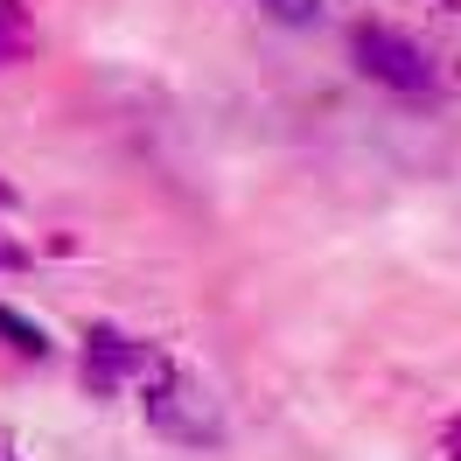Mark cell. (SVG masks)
<instances>
[{
  "mask_svg": "<svg viewBox=\"0 0 461 461\" xmlns=\"http://www.w3.org/2000/svg\"><path fill=\"white\" fill-rule=\"evenodd\" d=\"M140 412H147V427L161 433V440H175V447H217L224 440V412L210 399V384L189 377L175 357L140 384Z\"/></svg>",
  "mask_w": 461,
  "mask_h": 461,
  "instance_id": "cell-1",
  "label": "cell"
},
{
  "mask_svg": "<svg viewBox=\"0 0 461 461\" xmlns=\"http://www.w3.org/2000/svg\"><path fill=\"white\" fill-rule=\"evenodd\" d=\"M168 364V349L119 329V321H91L85 329V357H77V377H85L91 399H119V392H140L147 377Z\"/></svg>",
  "mask_w": 461,
  "mask_h": 461,
  "instance_id": "cell-2",
  "label": "cell"
},
{
  "mask_svg": "<svg viewBox=\"0 0 461 461\" xmlns=\"http://www.w3.org/2000/svg\"><path fill=\"white\" fill-rule=\"evenodd\" d=\"M349 63L371 77V85L399 91V98H427L433 85H440V70H433V57L412 42V35L384 29V22H357L349 29Z\"/></svg>",
  "mask_w": 461,
  "mask_h": 461,
  "instance_id": "cell-3",
  "label": "cell"
},
{
  "mask_svg": "<svg viewBox=\"0 0 461 461\" xmlns=\"http://www.w3.org/2000/svg\"><path fill=\"white\" fill-rule=\"evenodd\" d=\"M35 57V22L22 0H0V70L7 63H29Z\"/></svg>",
  "mask_w": 461,
  "mask_h": 461,
  "instance_id": "cell-4",
  "label": "cell"
},
{
  "mask_svg": "<svg viewBox=\"0 0 461 461\" xmlns=\"http://www.w3.org/2000/svg\"><path fill=\"white\" fill-rule=\"evenodd\" d=\"M0 343L14 349V357H35V364H42V357H50V329L29 321V315H14V308H0Z\"/></svg>",
  "mask_w": 461,
  "mask_h": 461,
  "instance_id": "cell-5",
  "label": "cell"
},
{
  "mask_svg": "<svg viewBox=\"0 0 461 461\" xmlns=\"http://www.w3.org/2000/svg\"><path fill=\"white\" fill-rule=\"evenodd\" d=\"M259 14L280 29H308V22H321V0H259Z\"/></svg>",
  "mask_w": 461,
  "mask_h": 461,
  "instance_id": "cell-6",
  "label": "cell"
},
{
  "mask_svg": "<svg viewBox=\"0 0 461 461\" xmlns=\"http://www.w3.org/2000/svg\"><path fill=\"white\" fill-rule=\"evenodd\" d=\"M22 266H29V245H22V238H7V230H0V273H22Z\"/></svg>",
  "mask_w": 461,
  "mask_h": 461,
  "instance_id": "cell-7",
  "label": "cell"
},
{
  "mask_svg": "<svg viewBox=\"0 0 461 461\" xmlns=\"http://www.w3.org/2000/svg\"><path fill=\"white\" fill-rule=\"evenodd\" d=\"M440 455H447V461H461V412L447 420V427H440Z\"/></svg>",
  "mask_w": 461,
  "mask_h": 461,
  "instance_id": "cell-8",
  "label": "cell"
},
{
  "mask_svg": "<svg viewBox=\"0 0 461 461\" xmlns=\"http://www.w3.org/2000/svg\"><path fill=\"white\" fill-rule=\"evenodd\" d=\"M0 461H22V440H14L7 427H0Z\"/></svg>",
  "mask_w": 461,
  "mask_h": 461,
  "instance_id": "cell-9",
  "label": "cell"
},
{
  "mask_svg": "<svg viewBox=\"0 0 461 461\" xmlns=\"http://www.w3.org/2000/svg\"><path fill=\"white\" fill-rule=\"evenodd\" d=\"M14 203H22V196H14V182H7V175H0V210H14Z\"/></svg>",
  "mask_w": 461,
  "mask_h": 461,
  "instance_id": "cell-10",
  "label": "cell"
},
{
  "mask_svg": "<svg viewBox=\"0 0 461 461\" xmlns=\"http://www.w3.org/2000/svg\"><path fill=\"white\" fill-rule=\"evenodd\" d=\"M440 7H455V14H461V0H440Z\"/></svg>",
  "mask_w": 461,
  "mask_h": 461,
  "instance_id": "cell-11",
  "label": "cell"
}]
</instances>
